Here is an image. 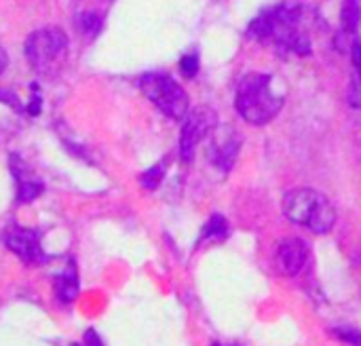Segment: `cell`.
I'll list each match as a JSON object with an SVG mask.
<instances>
[{
    "instance_id": "30bf717a",
    "label": "cell",
    "mask_w": 361,
    "mask_h": 346,
    "mask_svg": "<svg viewBox=\"0 0 361 346\" xmlns=\"http://www.w3.org/2000/svg\"><path fill=\"white\" fill-rule=\"evenodd\" d=\"M13 175L17 180V203H32L42 194V182L34 178V173L23 165L19 156H13Z\"/></svg>"
},
{
    "instance_id": "ba28073f",
    "label": "cell",
    "mask_w": 361,
    "mask_h": 346,
    "mask_svg": "<svg viewBox=\"0 0 361 346\" xmlns=\"http://www.w3.org/2000/svg\"><path fill=\"white\" fill-rule=\"evenodd\" d=\"M4 243L23 264H42L49 260L40 247V235L32 228L13 226L4 235Z\"/></svg>"
},
{
    "instance_id": "5bb4252c",
    "label": "cell",
    "mask_w": 361,
    "mask_h": 346,
    "mask_svg": "<svg viewBox=\"0 0 361 346\" xmlns=\"http://www.w3.org/2000/svg\"><path fill=\"white\" fill-rule=\"evenodd\" d=\"M76 25H78V32L87 38H95L99 32H102V25H104V19L99 13L95 11H82L76 19Z\"/></svg>"
},
{
    "instance_id": "44dd1931",
    "label": "cell",
    "mask_w": 361,
    "mask_h": 346,
    "mask_svg": "<svg viewBox=\"0 0 361 346\" xmlns=\"http://www.w3.org/2000/svg\"><path fill=\"white\" fill-rule=\"evenodd\" d=\"M212 346H222V345H212Z\"/></svg>"
},
{
    "instance_id": "5b68a950",
    "label": "cell",
    "mask_w": 361,
    "mask_h": 346,
    "mask_svg": "<svg viewBox=\"0 0 361 346\" xmlns=\"http://www.w3.org/2000/svg\"><path fill=\"white\" fill-rule=\"evenodd\" d=\"M68 57V38L59 27H40L25 40V59L38 72L49 76L59 70Z\"/></svg>"
},
{
    "instance_id": "3957f363",
    "label": "cell",
    "mask_w": 361,
    "mask_h": 346,
    "mask_svg": "<svg viewBox=\"0 0 361 346\" xmlns=\"http://www.w3.org/2000/svg\"><path fill=\"white\" fill-rule=\"evenodd\" d=\"M283 214L290 222L315 235H328L336 224L332 201L315 188H294L283 197Z\"/></svg>"
},
{
    "instance_id": "8992f818",
    "label": "cell",
    "mask_w": 361,
    "mask_h": 346,
    "mask_svg": "<svg viewBox=\"0 0 361 346\" xmlns=\"http://www.w3.org/2000/svg\"><path fill=\"white\" fill-rule=\"evenodd\" d=\"M207 140V146H205V152H207V163L218 169L222 175H228L231 169L235 167L237 163V156H239V150H241V135L231 127V125H216L209 135L205 137Z\"/></svg>"
},
{
    "instance_id": "4fadbf2b",
    "label": "cell",
    "mask_w": 361,
    "mask_h": 346,
    "mask_svg": "<svg viewBox=\"0 0 361 346\" xmlns=\"http://www.w3.org/2000/svg\"><path fill=\"white\" fill-rule=\"evenodd\" d=\"M228 220L220 214H214L201 230V243H222L228 239Z\"/></svg>"
},
{
    "instance_id": "7402d4cb",
    "label": "cell",
    "mask_w": 361,
    "mask_h": 346,
    "mask_svg": "<svg viewBox=\"0 0 361 346\" xmlns=\"http://www.w3.org/2000/svg\"><path fill=\"white\" fill-rule=\"evenodd\" d=\"M70 346H78V345H70Z\"/></svg>"
},
{
    "instance_id": "9a60e30c",
    "label": "cell",
    "mask_w": 361,
    "mask_h": 346,
    "mask_svg": "<svg viewBox=\"0 0 361 346\" xmlns=\"http://www.w3.org/2000/svg\"><path fill=\"white\" fill-rule=\"evenodd\" d=\"M165 178V163H157L154 167L146 169L142 175H140V184L146 188V190H157L159 184L163 182Z\"/></svg>"
},
{
    "instance_id": "8fae6325",
    "label": "cell",
    "mask_w": 361,
    "mask_h": 346,
    "mask_svg": "<svg viewBox=\"0 0 361 346\" xmlns=\"http://www.w3.org/2000/svg\"><path fill=\"white\" fill-rule=\"evenodd\" d=\"M80 288H78V275L74 264H70V268H66L61 275L55 277V296L61 304H72L78 296Z\"/></svg>"
},
{
    "instance_id": "6da1fadb",
    "label": "cell",
    "mask_w": 361,
    "mask_h": 346,
    "mask_svg": "<svg viewBox=\"0 0 361 346\" xmlns=\"http://www.w3.org/2000/svg\"><path fill=\"white\" fill-rule=\"evenodd\" d=\"M247 38L275 51L279 57H307L313 40L305 30V4L300 0H279L256 15L247 25Z\"/></svg>"
},
{
    "instance_id": "2e32d148",
    "label": "cell",
    "mask_w": 361,
    "mask_h": 346,
    "mask_svg": "<svg viewBox=\"0 0 361 346\" xmlns=\"http://www.w3.org/2000/svg\"><path fill=\"white\" fill-rule=\"evenodd\" d=\"M199 66H201V61H199V53H197V51L186 53V55L180 59V72H182L184 78H195L197 72H199Z\"/></svg>"
},
{
    "instance_id": "e0dca14e",
    "label": "cell",
    "mask_w": 361,
    "mask_h": 346,
    "mask_svg": "<svg viewBox=\"0 0 361 346\" xmlns=\"http://www.w3.org/2000/svg\"><path fill=\"white\" fill-rule=\"evenodd\" d=\"M351 61L355 70V87L361 89V40L357 36L351 40Z\"/></svg>"
},
{
    "instance_id": "ac0fdd59",
    "label": "cell",
    "mask_w": 361,
    "mask_h": 346,
    "mask_svg": "<svg viewBox=\"0 0 361 346\" xmlns=\"http://www.w3.org/2000/svg\"><path fill=\"white\" fill-rule=\"evenodd\" d=\"M334 334H336V338H338V340H343V342H347V345L361 346V332H357V330H351V328H338V330H334Z\"/></svg>"
},
{
    "instance_id": "52a82bcc",
    "label": "cell",
    "mask_w": 361,
    "mask_h": 346,
    "mask_svg": "<svg viewBox=\"0 0 361 346\" xmlns=\"http://www.w3.org/2000/svg\"><path fill=\"white\" fill-rule=\"evenodd\" d=\"M218 125V116L212 108L199 106L184 116L182 133H180V159L182 163H190L195 159L197 146L209 135V131Z\"/></svg>"
},
{
    "instance_id": "d6986e66",
    "label": "cell",
    "mask_w": 361,
    "mask_h": 346,
    "mask_svg": "<svg viewBox=\"0 0 361 346\" xmlns=\"http://www.w3.org/2000/svg\"><path fill=\"white\" fill-rule=\"evenodd\" d=\"M82 346H104V345H102L99 336H97L93 330H87V332H85V340H82Z\"/></svg>"
},
{
    "instance_id": "7a4b0ae2",
    "label": "cell",
    "mask_w": 361,
    "mask_h": 346,
    "mask_svg": "<svg viewBox=\"0 0 361 346\" xmlns=\"http://www.w3.org/2000/svg\"><path fill=\"white\" fill-rule=\"evenodd\" d=\"M277 78L267 72L245 74L235 93V108L250 125H269L283 108L286 93L277 91Z\"/></svg>"
},
{
    "instance_id": "ffe728a7",
    "label": "cell",
    "mask_w": 361,
    "mask_h": 346,
    "mask_svg": "<svg viewBox=\"0 0 361 346\" xmlns=\"http://www.w3.org/2000/svg\"><path fill=\"white\" fill-rule=\"evenodd\" d=\"M6 63H8V57H6V51L0 47V74L4 72V68H6Z\"/></svg>"
},
{
    "instance_id": "9c48e42d",
    "label": "cell",
    "mask_w": 361,
    "mask_h": 346,
    "mask_svg": "<svg viewBox=\"0 0 361 346\" xmlns=\"http://www.w3.org/2000/svg\"><path fill=\"white\" fill-rule=\"evenodd\" d=\"M309 260V245L300 239V237H288L279 243L277 247V268L288 275L294 277L298 275L305 264Z\"/></svg>"
},
{
    "instance_id": "7c38bea8",
    "label": "cell",
    "mask_w": 361,
    "mask_h": 346,
    "mask_svg": "<svg viewBox=\"0 0 361 346\" xmlns=\"http://www.w3.org/2000/svg\"><path fill=\"white\" fill-rule=\"evenodd\" d=\"M361 25V0H343L341 6V30L345 36L355 38Z\"/></svg>"
},
{
    "instance_id": "277c9868",
    "label": "cell",
    "mask_w": 361,
    "mask_h": 346,
    "mask_svg": "<svg viewBox=\"0 0 361 346\" xmlns=\"http://www.w3.org/2000/svg\"><path fill=\"white\" fill-rule=\"evenodd\" d=\"M140 91L144 97L154 104L165 116L173 121H184L190 110V99L184 87L165 72H148L140 78Z\"/></svg>"
}]
</instances>
